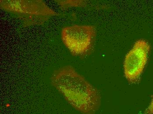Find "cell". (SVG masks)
Listing matches in <instances>:
<instances>
[{
	"label": "cell",
	"mask_w": 153,
	"mask_h": 114,
	"mask_svg": "<svg viewBox=\"0 0 153 114\" xmlns=\"http://www.w3.org/2000/svg\"><path fill=\"white\" fill-rule=\"evenodd\" d=\"M150 50L148 42L139 40L126 55L124 63V74L129 82L135 83L139 80L147 63Z\"/></svg>",
	"instance_id": "cell-4"
},
{
	"label": "cell",
	"mask_w": 153,
	"mask_h": 114,
	"mask_svg": "<svg viewBox=\"0 0 153 114\" xmlns=\"http://www.w3.org/2000/svg\"><path fill=\"white\" fill-rule=\"evenodd\" d=\"M51 83L74 109L82 114H94L101 105L99 91L71 65L55 70Z\"/></svg>",
	"instance_id": "cell-1"
},
{
	"label": "cell",
	"mask_w": 153,
	"mask_h": 114,
	"mask_svg": "<svg viewBox=\"0 0 153 114\" xmlns=\"http://www.w3.org/2000/svg\"><path fill=\"white\" fill-rule=\"evenodd\" d=\"M144 114H153V96L152 101L148 107L146 109Z\"/></svg>",
	"instance_id": "cell-6"
},
{
	"label": "cell",
	"mask_w": 153,
	"mask_h": 114,
	"mask_svg": "<svg viewBox=\"0 0 153 114\" xmlns=\"http://www.w3.org/2000/svg\"><path fill=\"white\" fill-rule=\"evenodd\" d=\"M62 8H67L73 6H80L84 5L82 1H56Z\"/></svg>",
	"instance_id": "cell-5"
},
{
	"label": "cell",
	"mask_w": 153,
	"mask_h": 114,
	"mask_svg": "<svg viewBox=\"0 0 153 114\" xmlns=\"http://www.w3.org/2000/svg\"><path fill=\"white\" fill-rule=\"evenodd\" d=\"M61 39L74 56L84 57L94 49L97 29L92 25H73L65 27L61 31Z\"/></svg>",
	"instance_id": "cell-2"
},
{
	"label": "cell",
	"mask_w": 153,
	"mask_h": 114,
	"mask_svg": "<svg viewBox=\"0 0 153 114\" xmlns=\"http://www.w3.org/2000/svg\"><path fill=\"white\" fill-rule=\"evenodd\" d=\"M1 8L21 16L25 24L43 23L49 17L58 15L42 0H1Z\"/></svg>",
	"instance_id": "cell-3"
}]
</instances>
